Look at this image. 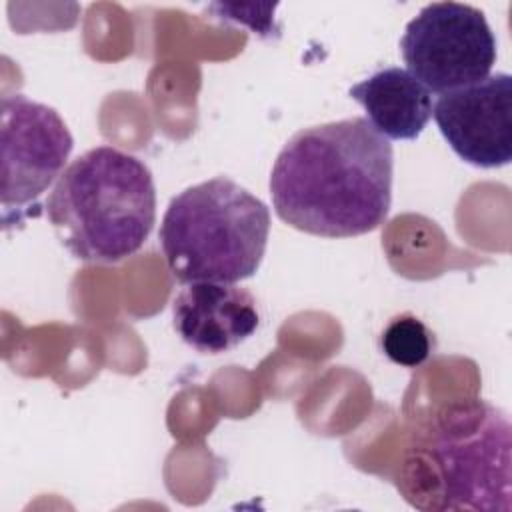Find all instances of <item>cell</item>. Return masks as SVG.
<instances>
[{
    "mask_svg": "<svg viewBox=\"0 0 512 512\" xmlns=\"http://www.w3.org/2000/svg\"><path fill=\"white\" fill-rule=\"evenodd\" d=\"M510 422L486 404H460L412 448L402 490L410 504L438 510L510 508Z\"/></svg>",
    "mask_w": 512,
    "mask_h": 512,
    "instance_id": "3957f363",
    "label": "cell"
},
{
    "mask_svg": "<svg viewBox=\"0 0 512 512\" xmlns=\"http://www.w3.org/2000/svg\"><path fill=\"white\" fill-rule=\"evenodd\" d=\"M178 336L202 354H222L250 338L260 314L254 296L236 284L190 282L172 302Z\"/></svg>",
    "mask_w": 512,
    "mask_h": 512,
    "instance_id": "ba28073f",
    "label": "cell"
},
{
    "mask_svg": "<svg viewBox=\"0 0 512 512\" xmlns=\"http://www.w3.org/2000/svg\"><path fill=\"white\" fill-rule=\"evenodd\" d=\"M268 232V206L238 182L218 176L170 200L158 238L178 282L236 284L258 272Z\"/></svg>",
    "mask_w": 512,
    "mask_h": 512,
    "instance_id": "277c9868",
    "label": "cell"
},
{
    "mask_svg": "<svg viewBox=\"0 0 512 512\" xmlns=\"http://www.w3.org/2000/svg\"><path fill=\"white\" fill-rule=\"evenodd\" d=\"M380 346L394 364L418 368L430 358L434 350V334L420 318L412 314H400L392 318L384 328Z\"/></svg>",
    "mask_w": 512,
    "mask_h": 512,
    "instance_id": "30bf717a",
    "label": "cell"
},
{
    "mask_svg": "<svg viewBox=\"0 0 512 512\" xmlns=\"http://www.w3.org/2000/svg\"><path fill=\"white\" fill-rule=\"evenodd\" d=\"M0 116L2 208L22 210L64 172L74 138L54 108L24 94L4 96Z\"/></svg>",
    "mask_w": 512,
    "mask_h": 512,
    "instance_id": "8992f818",
    "label": "cell"
},
{
    "mask_svg": "<svg viewBox=\"0 0 512 512\" xmlns=\"http://www.w3.org/2000/svg\"><path fill=\"white\" fill-rule=\"evenodd\" d=\"M400 52L418 82L444 94L490 76L496 38L482 10L462 2H432L406 24Z\"/></svg>",
    "mask_w": 512,
    "mask_h": 512,
    "instance_id": "5b68a950",
    "label": "cell"
},
{
    "mask_svg": "<svg viewBox=\"0 0 512 512\" xmlns=\"http://www.w3.org/2000/svg\"><path fill=\"white\" fill-rule=\"evenodd\" d=\"M392 172V144L366 118L302 128L274 160V212L312 236L368 234L388 218Z\"/></svg>",
    "mask_w": 512,
    "mask_h": 512,
    "instance_id": "6da1fadb",
    "label": "cell"
},
{
    "mask_svg": "<svg viewBox=\"0 0 512 512\" xmlns=\"http://www.w3.org/2000/svg\"><path fill=\"white\" fill-rule=\"evenodd\" d=\"M440 134L458 158L478 168L512 160V76L496 72L440 94L432 108Z\"/></svg>",
    "mask_w": 512,
    "mask_h": 512,
    "instance_id": "52a82bcc",
    "label": "cell"
},
{
    "mask_svg": "<svg viewBox=\"0 0 512 512\" xmlns=\"http://www.w3.org/2000/svg\"><path fill=\"white\" fill-rule=\"evenodd\" d=\"M348 94L386 140H416L432 118V92L400 66L374 72L350 86Z\"/></svg>",
    "mask_w": 512,
    "mask_h": 512,
    "instance_id": "9c48e42d",
    "label": "cell"
},
{
    "mask_svg": "<svg viewBox=\"0 0 512 512\" xmlns=\"http://www.w3.org/2000/svg\"><path fill=\"white\" fill-rule=\"evenodd\" d=\"M46 216L78 260L118 264L134 256L156 222V186L148 166L112 146L72 160L54 182Z\"/></svg>",
    "mask_w": 512,
    "mask_h": 512,
    "instance_id": "7a4b0ae2",
    "label": "cell"
}]
</instances>
